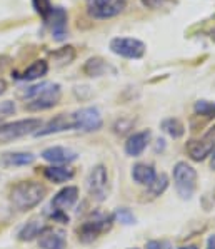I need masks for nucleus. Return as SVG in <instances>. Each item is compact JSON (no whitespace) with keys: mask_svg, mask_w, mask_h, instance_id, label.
I'll return each instance as SVG.
<instances>
[{"mask_svg":"<svg viewBox=\"0 0 215 249\" xmlns=\"http://www.w3.org/2000/svg\"><path fill=\"white\" fill-rule=\"evenodd\" d=\"M18 97L27 101L25 104L27 110L37 112V110L50 109L55 104H59L60 97H62V89H60L59 84L42 82L38 86L27 87L22 92H18Z\"/></svg>","mask_w":215,"mask_h":249,"instance_id":"1","label":"nucleus"},{"mask_svg":"<svg viewBox=\"0 0 215 249\" xmlns=\"http://www.w3.org/2000/svg\"><path fill=\"white\" fill-rule=\"evenodd\" d=\"M45 194H47V189L40 182H18L10 191V202L18 211H27L40 204V201H44Z\"/></svg>","mask_w":215,"mask_h":249,"instance_id":"2","label":"nucleus"},{"mask_svg":"<svg viewBox=\"0 0 215 249\" xmlns=\"http://www.w3.org/2000/svg\"><path fill=\"white\" fill-rule=\"evenodd\" d=\"M114 217L110 214L105 213H95L92 214L89 219H85L82 223L79 229H77V234H79V239L82 243H92L94 239H97L99 234L109 231L110 226H112Z\"/></svg>","mask_w":215,"mask_h":249,"instance_id":"3","label":"nucleus"},{"mask_svg":"<svg viewBox=\"0 0 215 249\" xmlns=\"http://www.w3.org/2000/svg\"><path fill=\"white\" fill-rule=\"evenodd\" d=\"M174 181L179 196L182 199H190L197 187V171L187 162H177L174 167Z\"/></svg>","mask_w":215,"mask_h":249,"instance_id":"4","label":"nucleus"},{"mask_svg":"<svg viewBox=\"0 0 215 249\" xmlns=\"http://www.w3.org/2000/svg\"><path fill=\"white\" fill-rule=\"evenodd\" d=\"M42 127L40 119H22V121L12 122V124H3L0 129V144H7L18 137H24L30 132H35Z\"/></svg>","mask_w":215,"mask_h":249,"instance_id":"5","label":"nucleus"},{"mask_svg":"<svg viewBox=\"0 0 215 249\" xmlns=\"http://www.w3.org/2000/svg\"><path fill=\"white\" fill-rule=\"evenodd\" d=\"M145 44L133 37H115L110 40V51L125 59H140L145 53Z\"/></svg>","mask_w":215,"mask_h":249,"instance_id":"6","label":"nucleus"},{"mask_svg":"<svg viewBox=\"0 0 215 249\" xmlns=\"http://www.w3.org/2000/svg\"><path fill=\"white\" fill-rule=\"evenodd\" d=\"M74 117V129L83 132H95L103 125L102 116L95 107H83L72 114Z\"/></svg>","mask_w":215,"mask_h":249,"instance_id":"7","label":"nucleus"},{"mask_svg":"<svg viewBox=\"0 0 215 249\" xmlns=\"http://www.w3.org/2000/svg\"><path fill=\"white\" fill-rule=\"evenodd\" d=\"M125 7V0H87V10L95 18L115 17L124 12Z\"/></svg>","mask_w":215,"mask_h":249,"instance_id":"8","label":"nucleus"},{"mask_svg":"<svg viewBox=\"0 0 215 249\" xmlns=\"http://www.w3.org/2000/svg\"><path fill=\"white\" fill-rule=\"evenodd\" d=\"M87 189H89L90 196L95 197L97 201H103L109 193V176L107 169L103 166H95L90 171L89 178H87Z\"/></svg>","mask_w":215,"mask_h":249,"instance_id":"9","label":"nucleus"},{"mask_svg":"<svg viewBox=\"0 0 215 249\" xmlns=\"http://www.w3.org/2000/svg\"><path fill=\"white\" fill-rule=\"evenodd\" d=\"M215 147V127L210 129L209 132L205 134V136L202 137V139L198 141H190L189 144L185 145L187 152H189L190 159L192 160H197V162H200L207 158V156L212 154Z\"/></svg>","mask_w":215,"mask_h":249,"instance_id":"10","label":"nucleus"},{"mask_svg":"<svg viewBox=\"0 0 215 249\" xmlns=\"http://www.w3.org/2000/svg\"><path fill=\"white\" fill-rule=\"evenodd\" d=\"M45 24L50 27L52 36L55 40H64L67 37V12L62 7H52L50 14L44 18Z\"/></svg>","mask_w":215,"mask_h":249,"instance_id":"11","label":"nucleus"},{"mask_svg":"<svg viewBox=\"0 0 215 249\" xmlns=\"http://www.w3.org/2000/svg\"><path fill=\"white\" fill-rule=\"evenodd\" d=\"M70 129H74V117H72V114H59V116L50 119L44 127H40L38 131L33 132V136L44 137V136H50V134L70 131Z\"/></svg>","mask_w":215,"mask_h":249,"instance_id":"12","label":"nucleus"},{"mask_svg":"<svg viewBox=\"0 0 215 249\" xmlns=\"http://www.w3.org/2000/svg\"><path fill=\"white\" fill-rule=\"evenodd\" d=\"M38 246L42 249H65L67 248L65 232L57 228H45L38 234Z\"/></svg>","mask_w":215,"mask_h":249,"instance_id":"13","label":"nucleus"},{"mask_svg":"<svg viewBox=\"0 0 215 249\" xmlns=\"http://www.w3.org/2000/svg\"><path fill=\"white\" fill-rule=\"evenodd\" d=\"M42 158L52 164H68L79 158V154L68 147L53 145V147H47L44 152H42Z\"/></svg>","mask_w":215,"mask_h":249,"instance_id":"14","label":"nucleus"},{"mask_svg":"<svg viewBox=\"0 0 215 249\" xmlns=\"http://www.w3.org/2000/svg\"><path fill=\"white\" fill-rule=\"evenodd\" d=\"M79 199V189L75 186H67L64 187L60 193H57L52 199V208L55 211H62L65 213L67 209H70L72 206L77 202Z\"/></svg>","mask_w":215,"mask_h":249,"instance_id":"15","label":"nucleus"},{"mask_svg":"<svg viewBox=\"0 0 215 249\" xmlns=\"http://www.w3.org/2000/svg\"><path fill=\"white\" fill-rule=\"evenodd\" d=\"M150 136H152L150 131H142V132H137V134H133V136H130L125 142V152L129 156H132V158L140 156L142 152L145 151V147H147L149 141H150Z\"/></svg>","mask_w":215,"mask_h":249,"instance_id":"16","label":"nucleus"},{"mask_svg":"<svg viewBox=\"0 0 215 249\" xmlns=\"http://www.w3.org/2000/svg\"><path fill=\"white\" fill-rule=\"evenodd\" d=\"M35 160V156L32 152H7L2 156L0 164L5 167H18V166H29Z\"/></svg>","mask_w":215,"mask_h":249,"instance_id":"17","label":"nucleus"},{"mask_svg":"<svg viewBox=\"0 0 215 249\" xmlns=\"http://www.w3.org/2000/svg\"><path fill=\"white\" fill-rule=\"evenodd\" d=\"M47 72H49V64L45 62V60H35V62H33L30 67H27L22 74L15 72L14 77L18 80H35V79L44 77Z\"/></svg>","mask_w":215,"mask_h":249,"instance_id":"18","label":"nucleus"},{"mask_svg":"<svg viewBox=\"0 0 215 249\" xmlns=\"http://www.w3.org/2000/svg\"><path fill=\"white\" fill-rule=\"evenodd\" d=\"M155 171H153L152 166H147V164H135L132 167V178L135 182L144 184V186H150L155 179Z\"/></svg>","mask_w":215,"mask_h":249,"instance_id":"19","label":"nucleus"},{"mask_svg":"<svg viewBox=\"0 0 215 249\" xmlns=\"http://www.w3.org/2000/svg\"><path fill=\"white\" fill-rule=\"evenodd\" d=\"M45 229L44 221L40 217H32V219L27 223L24 228L18 232V239L20 241H32L33 237H37L42 231Z\"/></svg>","mask_w":215,"mask_h":249,"instance_id":"20","label":"nucleus"},{"mask_svg":"<svg viewBox=\"0 0 215 249\" xmlns=\"http://www.w3.org/2000/svg\"><path fill=\"white\" fill-rule=\"evenodd\" d=\"M44 176L49 179L50 182L53 184H60V182H65L68 179L74 178V171L72 169H67V167H45L44 169Z\"/></svg>","mask_w":215,"mask_h":249,"instance_id":"21","label":"nucleus"},{"mask_svg":"<svg viewBox=\"0 0 215 249\" xmlns=\"http://www.w3.org/2000/svg\"><path fill=\"white\" fill-rule=\"evenodd\" d=\"M107 71H109V66H107V62L100 59V57H92V59L85 62V66H83V72L89 77H100Z\"/></svg>","mask_w":215,"mask_h":249,"instance_id":"22","label":"nucleus"},{"mask_svg":"<svg viewBox=\"0 0 215 249\" xmlns=\"http://www.w3.org/2000/svg\"><path fill=\"white\" fill-rule=\"evenodd\" d=\"M74 59H75V49L70 47V45L52 52V60L55 62V66H59V67L68 66L70 62H74Z\"/></svg>","mask_w":215,"mask_h":249,"instance_id":"23","label":"nucleus"},{"mask_svg":"<svg viewBox=\"0 0 215 249\" xmlns=\"http://www.w3.org/2000/svg\"><path fill=\"white\" fill-rule=\"evenodd\" d=\"M162 129L170 137H174V139L182 137L183 132H185V127H183V124L179 121V119H165L162 122Z\"/></svg>","mask_w":215,"mask_h":249,"instance_id":"24","label":"nucleus"},{"mask_svg":"<svg viewBox=\"0 0 215 249\" xmlns=\"http://www.w3.org/2000/svg\"><path fill=\"white\" fill-rule=\"evenodd\" d=\"M194 110H195V114H197V116H203L207 119H212V117H215V102L198 101V102H195Z\"/></svg>","mask_w":215,"mask_h":249,"instance_id":"25","label":"nucleus"},{"mask_svg":"<svg viewBox=\"0 0 215 249\" xmlns=\"http://www.w3.org/2000/svg\"><path fill=\"white\" fill-rule=\"evenodd\" d=\"M167 186H168L167 176H165V174H159V176H155L153 182L149 187H150V191H152L153 196H160V194H162L164 191L167 189Z\"/></svg>","mask_w":215,"mask_h":249,"instance_id":"26","label":"nucleus"},{"mask_svg":"<svg viewBox=\"0 0 215 249\" xmlns=\"http://www.w3.org/2000/svg\"><path fill=\"white\" fill-rule=\"evenodd\" d=\"M114 217H115V221H118V223L124 224V226L135 224V216L132 214V211H129L125 208H120V209L115 211Z\"/></svg>","mask_w":215,"mask_h":249,"instance_id":"27","label":"nucleus"},{"mask_svg":"<svg viewBox=\"0 0 215 249\" xmlns=\"http://www.w3.org/2000/svg\"><path fill=\"white\" fill-rule=\"evenodd\" d=\"M33 3V9L37 10V14L40 15L42 18H45L52 10V3L50 0H32Z\"/></svg>","mask_w":215,"mask_h":249,"instance_id":"28","label":"nucleus"},{"mask_svg":"<svg viewBox=\"0 0 215 249\" xmlns=\"http://www.w3.org/2000/svg\"><path fill=\"white\" fill-rule=\"evenodd\" d=\"M15 112V104L12 101L0 102V116H12Z\"/></svg>","mask_w":215,"mask_h":249,"instance_id":"29","label":"nucleus"},{"mask_svg":"<svg viewBox=\"0 0 215 249\" xmlns=\"http://www.w3.org/2000/svg\"><path fill=\"white\" fill-rule=\"evenodd\" d=\"M142 3L149 9H162V7L172 3V0H142Z\"/></svg>","mask_w":215,"mask_h":249,"instance_id":"30","label":"nucleus"},{"mask_svg":"<svg viewBox=\"0 0 215 249\" xmlns=\"http://www.w3.org/2000/svg\"><path fill=\"white\" fill-rule=\"evenodd\" d=\"M132 124H133L132 121H125V119H120V121H117V124L114 125L115 132H117V134H125L130 127H132Z\"/></svg>","mask_w":215,"mask_h":249,"instance_id":"31","label":"nucleus"},{"mask_svg":"<svg viewBox=\"0 0 215 249\" xmlns=\"http://www.w3.org/2000/svg\"><path fill=\"white\" fill-rule=\"evenodd\" d=\"M145 249H172V244L168 241H149Z\"/></svg>","mask_w":215,"mask_h":249,"instance_id":"32","label":"nucleus"},{"mask_svg":"<svg viewBox=\"0 0 215 249\" xmlns=\"http://www.w3.org/2000/svg\"><path fill=\"white\" fill-rule=\"evenodd\" d=\"M9 57H5V55H2V57H0V72H2L3 71V67H5L7 66V64H9Z\"/></svg>","mask_w":215,"mask_h":249,"instance_id":"33","label":"nucleus"},{"mask_svg":"<svg viewBox=\"0 0 215 249\" xmlns=\"http://www.w3.org/2000/svg\"><path fill=\"white\" fill-rule=\"evenodd\" d=\"M207 249H215V234L209 237V243H207Z\"/></svg>","mask_w":215,"mask_h":249,"instance_id":"34","label":"nucleus"},{"mask_svg":"<svg viewBox=\"0 0 215 249\" xmlns=\"http://www.w3.org/2000/svg\"><path fill=\"white\" fill-rule=\"evenodd\" d=\"M5 90H7V82L3 79H0V95H2Z\"/></svg>","mask_w":215,"mask_h":249,"instance_id":"35","label":"nucleus"},{"mask_svg":"<svg viewBox=\"0 0 215 249\" xmlns=\"http://www.w3.org/2000/svg\"><path fill=\"white\" fill-rule=\"evenodd\" d=\"M210 166H212V169H215V152H214V156H212V162H210Z\"/></svg>","mask_w":215,"mask_h":249,"instance_id":"36","label":"nucleus"},{"mask_svg":"<svg viewBox=\"0 0 215 249\" xmlns=\"http://www.w3.org/2000/svg\"><path fill=\"white\" fill-rule=\"evenodd\" d=\"M180 249H197L195 246H185V248H180Z\"/></svg>","mask_w":215,"mask_h":249,"instance_id":"37","label":"nucleus"},{"mask_svg":"<svg viewBox=\"0 0 215 249\" xmlns=\"http://www.w3.org/2000/svg\"><path fill=\"white\" fill-rule=\"evenodd\" d=\"M2 127H3V122H2V121H0V129H2Z\"/></svg>","mask_w":215,"mask_h":249,"instance_id":"38","label":"nucleus"},{"mask_svg":"<svg viewBox=\"0 0 215 249\" xmlns=\"http://www.w3.org/2000/svg\"><path fill=\"white\" fill-rule=\"evenodd\" d=\"M214 199H215V191H214Z\"/></svg>","mask_w":215,"mask_h":249,"instance_id":"39","label":"nucleus"},{"mask_svg":"<svg viewBox=\"0 0 215 249\" xmlns=\"http://www.w3.org/2000/svg\"><path fill=\"white\" fill-rule=\"evenodd\" d=\"M133 249H135V248H133Z\"/></svg>","mask_w":215,"mask_h":249,"instance_id":"40","label":"nucleus"}]
</instances>
